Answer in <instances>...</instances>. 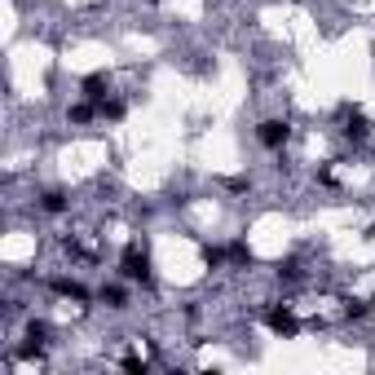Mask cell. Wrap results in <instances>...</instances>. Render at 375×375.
<instances>
[{
	"instance_id": "obj_1",
	"label": "cell",
	"mask_w": 375,
	"mask_h": 375,
	"mask_svg": "<svg viewBox=\"0 0 375 375\" xmlns=\"http://www.w3.org/2000/svg\"><path fill=\"white\" fill-rule=\"evenodd\" d=\"M120 274L124 279H133V283H141V287H151L155 283V274H151V256L146 252H137V248H124V260H120Z\"/></svg>"
},
{
	"instance_id": "obj_2",
	"label": "cell",
	"mask_w": 375,
	"mask_h": 375,
	"mask_svg": "<svg viewBox=\"0 0 375 375\" xmlns=\"http://www.w3.org/2000/svg\"><path fill=\"white\" fill-rule=\"evenodd\" d=\"M256 141L265 146V151H283V146L291 141V124L287 120H265L256 128Z\"/></svg>"
},
{
	"instance_id": "obj_3",
	"label": "cell",
	"mask_w": 375,
	"mask_h": 375,
	"mask_svg": "<svg viewBox=\"0 0 375 375\" xmlns=\"http://www.w3.org/2000/svg\"><path fill=\"white\" fill-rule=\"evenodd\" d=\"M265 327H269L274 336H296L300 322H296V314H291L287 305H269V309H265Z\"/></svg>"
},
{
	"instance_id": "obj_4",
	"label": "cell",
	"mask_w": 375,
	"mask_h": 375,
	"mask_svg": "<svg viewBox=\"0 0 375 375\" xmlns=\"http://www.w3.org/2000/svg\"><path fill=\"white\" fill-rule=\"evenodd\" d=\"M80 89H84L89 102L102 106V102H106V89H110V80H106V71H97V75H84V84H80Z\"/></svg>"
},
{
	"instance_id": "obj_5",
	"label": "cell",
	"mask_w": 375,
	"mask_h": 375,
	"mask_svg": "<svg viewBox=\"0 0 375 375\" xmlns=\"http://www.w3.org/2000/svg\"><path fill=\"white\" fill-rule=\"evenodd\" d=\"M93 115H102V106H97V102H75V106L67 110V120H71V124H89Z\"/></svg>"
},
{
	"instance_id": "obj_6",
	"label": "cell",
	"mask_w": 375,
	"mask_h": 375,
	"mask_svg": "<svg viewBox=\"0 0 375 375\" xmlns=\"http://www.w3.org/2000/svg\"><path fill=\"white\" fill-rule=\"evenodd\" d=\"M40 208L58 217V212H67V194H62V190H44V194H40Z\"/></svg>"
},
{
	"instance_id": "obj_7",
	"label": "cell",
	"mask_w": 375,
	"mask_h": 375,
	"mask_svg": "<svg viewBox=\"0 0 375 375\" xmlns=\"http://www.w3.org/2000/svg\"><path fill=\"white\" fill-rule=\"evenodd\" d=\"M53 291H58V296H75V300H89V291L80 287V283H71V279H53Z\"/></svg>"
},
{
	"instance_id": "obj_8",
	"label": "cell",
	"mask_w": 375,
	"mask_h": 375,
	"mask_svg": "<svg viewBox=\"0 0 375 375\" xmlns=\"http://www.w3.org/2000/svg\"><path fill=\"white\" fill-rule=\"evenodd\" d=\"M102 300H106L110 309H124V291H120V287H106V291H102Z\"/></svg>"
},
{
	"instance_id": "obj_9",
	"label": "cell",
	"mask_w": 375,
	"mask_h": 375,
	"mask_svg": "<svg viewBox=\"0 0 375 375\" xmlns=\"http://www.w3.org/2000/svg\"><path fill=\"white\" fill-rule=\"evenodd\" d=\"M102 120H124V102H102Z\"/></svg>"
}]
</instances>
